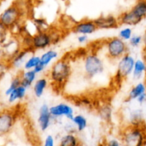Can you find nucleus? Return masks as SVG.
<instances>
[{"mask_svg":"<svg viewBox=\"0 0 146 146\" xmlns=\"http://www.w3.org/2000/svg\"><path fill=\"white\" fill-rule=\"evenodd\" d=\"M22 47V44H19L16 39L9 38L2 45V60L8 62Z\"/></svg>","mask_w":146,"mask_h":146,"instance_id":"14","label":"nucleus"},{"mask_svg":"<svg viewBox=\"0 0 146 146\" xmlns=\"http://www.w3.org/2000/svg\"><path fill=\"white\" fill-rule=\"evenodd\" d=\"M137 102L140 105H143L144 103L146 102V92L145 93H143V95H141L140 96H139L138 98L136 100Z\"/></svg>","mask_w":146,"mask_h":146,"instance_id":"37","label":"nucleus"},{"mask_svg":"<svg viewBox=\"0 0 146 146\" xmlns=\"http://www.w3.org/2000/svg\"><path fill=\"white\" fill-rule=\"evenodd\" d=\"M59 56H60V54L57 50H54V49H49L40 55V64H42L47 69V67L54 62V61L58 60Z\"/></svg>","mask_w":146,"mask_h":146,"instance_id":"18","label":"nucleus"},{"mask_svg":"<svg viewBox=\"0 0 146 146\" xmlns=\"http://www.w3.org/2000/svg\"><path fill=\"white\" fill-rule=\"evenodd\" d=\"M133 35L134 34H133V30L132 29V27L124 26V27L121 28L119 30L118 37L121 39V40H123V41L127 42Z\"/></svg>","mask_w":146,"mask_h":146,"instance_id":"28","label":"nucleus"},{"mask_svg":"<svg viewBox=\"0 0 146 146\" xmlns=\"http://www.w3.org/2000/svg\"><path fill=\"white\" fill-rule=\"evenodd\" d=\"M99 146H105V144H104V143H102V144L100 145Z\"/></svg>","mask_w":146,"mask_h":146,"instance_id":"39","label":"nucleus"},{"mask_svg":"<svg viewBox=\"0 0 146 146\" xmlns=\"http://www.w3.org/2000/svg\"><path fill=\"white\" fill-rule=\"evenodd\" d=\"M136 59L130 52L119 59L117 62L115 80L117 84L131 76Z\"/></svg>","mask_w":146,"mask_h":146,"instance_id":"7","label":"nucleus"},{"mask_svg":"<svg viewBox=\"0 0 146 146\" xmlns=\"http://www.w3.org/2000/svg\"><path fill=\"white\" fill-rule=\"evenodd\" d=\"M98 115L103 122L109 123L113 120V109L112 105L108 102L102 104L98 108Z\"/></svg>","mask_w":146,"mask_h":146,"instance_id":"23","label":"nucleus"},{"mask_svg":"<svg viewBox=\"0 0 146 146\" xmlns=\"http://www.w3.org/2000/svg\"><path fill=\"white\" fill-rule=\"evenodd\" d=\"M21 85V79L20 76H19V74L16 75V76L14 77L11 80L10 83H9V86L7 87L6 90L5 91V95L6 97H7L11 92L13 90H15L16 88H17L19 85Z\"/></svg>","mask_w":146,"mask_h":146,"instance_id":"29","label":"nucleus"},{"mask_svg":"<svg viewBox=\"0 0 146 146\" xmlns=\"http://www.w3.org/2000/svg\"><path fill=\"white\" fill-rule=\"evenodd\" d=\"M58 146H82V144L75 133H66L60 137Z\"/></svg>","mask_w":146,"mask_h":146,"instance_id":"21","label":"nucleus"},{"mask_svg":"<svg viewBox=\"0 0 146 146\" xmlns=\"http://www.w3.org/2000/svg\"><path fill=\"white\" fill-rule=\"evenodd\" d=\"M129 125L132 126L143 125V113L140 109H135L129 113Z\"/></svg>","mask_w":146,"mask_h":146,"instance_id":"26","label":"nucleus"},{"mask_svg":"<svg viewBox=\"0 0 146 146\" xmlns=\"http://www.w3.org/2000/svg\"><path fill=\"white\" fill-rule=\"evenodd\" d=\"M50 110L53 119L66 118L71 120L75 115L74 108L67 102H60L50 106Z\"/></svg>","mask_w":146,"mask_h":146,"instance_id":"9","label":"nucleus"},{"mask_svg":"<svg viewBox=\"0 0 146 146\" xmlns=\"http://www.w3.org/2000/svg\"><path fill=\"white\" fill-rule=\"evenodd\" d=\"M143 47H144V51L146 52V31L145 32V35L143 36Z\"/></svg>","mask_w":146,"mask_h":146,"instance_id":"38","label":"nucleus"},{"mask_svg":"<svg viewBox=\"0 0 146 146\" xmlns=\"http://www.w3.org/2000/svg\"><path fill=\"white\" fill-rule=\"evenodd\" d=\"M70 121L75 126L76 131L81 133L87 128L88 125V121L85 115L81 114H77L73 116Z\"/></svg>","mask_w":146,"mask_h":146,"instance_id":"25","label":"nucleus"},{"mask_svg":"<svg viewBox=\"0 0 146 146\" xmlns=\"http://www.w3.org/2000/svg\"><path fill=\"white\" fill-rule=\"evenodd\" d=\"M43 146H56L55 138L52 135H47L43 143Z\"/></svg>","mask_w":146,"mask_h":146,"instance_id":"33","label":"nucleus"},{"mask_svg":"<svg viewBox=\"0 0 146 146\" xmlns=\"http://www.w3.org/2000/svg\"><path fill=\"white\" fill-rule=\"evenodd\" d=\"M146 92V83L144 82H137L135 84L130 90H129L128 93H127V98H126V101H130L136 100L137 98L143 93Z\"/></svg>","mask_w":146,"mask_h":146,"instance_id":"20","label":"nucleus"},{"mask_svg":"<svg viewBox=\"0 0 146 146\" xmlns=\"http://www.w3.org/2000/svg\"><path fill=\"white\" fill-rule=\"evenodd\" d=\"M11 31L0 22V45L5 44L10 38Z\"/></svg>","mask_w":146,"mask_h":146,"instance_id":"30","label":"nucleus"},{"mask_svg":"<svg viewBox=\"0 0 146 146\" xmlns=\"http://www.w3.org/2000/svg\"><path fill=\"white\" fill-rule=\"evenodd\" d=\"M143 43V36L140 35H133L131 38L127 42L129 47L137 48Z\"/></svg>","mask_w":146,"mask_h":146,"instance_id":"31","label":"nucleus"},{"mask_svg":"<svg viewBox=\"0 0 146 146\" xmlns=\"http://www.w3.org/2000/svg\"><path fill=\"white\" fill-rule=\"evenodd\" d=\"M117 17L120 25L125 27H131L136 26L142 22L141 19L137 17L130 9L123 12Z\"/></svg>","mask_w":146,"mask_h":146,"instance_id":"15","label":"nucleus"},{"mask_svg":"<svg viewBox=\"0 0 146 146\" xmlns=\"http://www.w3.org/2000/svg\"><path fill=\"white\" fill-rule=\"evenodd\" d=\"M88 40H89V38H88V36H87V35H78V37H77V41L80 44H86L88 42Z\"/></svg>","mask_w":146,"mask_h":146,"instance_id":"35","label":"nucleus"},{"mask_svg":"<svg viewBox=\"0 0 146 146\" xmlns=\"http://www.w3.org/2000/svg\"><path fill=\"white\" fill-rule=\"evenodd\" d=\"M21 79V85L27 88V89L30 88L37 79V74L34 70H23L19 73Z\"/></svg>","mask_w":146,"mask_h":146,"instance_id":"19","label":"nucleus"},{"mask_svg":"<svg viewBox=\"0 0 146 146\" xmlns=\"http://www.w3.org/2000/svg\"><path fill=\"white\" fill-rule=\"evenodd\" d=\"M82 69L87 78L93 79L105 72V62L96 52H90L84 56Z\"/></svg>","mask_w":146,"mask_h":146,"instance_id":"3","label":"nucleus"},{"mask_svg":"<svg viewBox=\"0 0 146 146\" xmlns=\"http://www.w3.org/2000/svg\"><path fill=\"white\" fill-rule=\"evenodd\" d=\"M120 138L123 146H145L146 131L143 125H127L121 132Z\"/></svg>","mask_w":146,"mask_h":146,"instance_id":"4","label":"nucleus"},{"mask_svg":"<svg viewBox=\"0 0 146 146\" xmlns=\"http://www.w3.org/2000/svg\"><path fill=\"white\" fill-rule=\"evenodd\" d=\"M103 47L105 56L110 61H117L129 52L127 42L123 41L118 36H113L105 40Z\"/></svg>","mask_w":146,"mask_h":146,"instance_id":"6","label":"nucleus"},{"mask_svg":"<svg viewBox=\"0 0 146 146\" xmlns=\"http://www.w3.org/2000/svg\"><path fill=\"white\" fill-rule=\"evenodd\" d=\"M53 120L54 119L50 113V106L45 103L40 105L37 116V123L40 130L42 132L46 131L50 127Z\"/></svg>","mask_w":146,"mask_h":146,"instance_id":"12","label":"nucleus"},{"mask_svg":"<svg viewBox=\"0 0 146 146\" xmlns=\"http://www.w3.org/2000/svg\"><path fill=\"white\" fill-rule=\"evenodd\" d=\"M94 19H83L75 22L72 27V31L77 35H91L98 30Z\"/></svg>","mask_w":146,"mask_h":146,"instance_id":"10","label":"nucleus"},{"mask_svg":"<svg viewBox=\"0 0 146 146\" xmlns=\"http://www.w3.org/2000/svg\"><path fill=\"white\" fill-rule=\"evenodd\" d=\"M131 76L134 80L137 81L146 76V61L144 59H136Z\"/></svg>","mask_w":146,"mask_h":146,"instance_id":"17","label":"nucleus"},{"mask_svg":"<svg viewBox=\"0 0 146 146\" xmlns=\"http://www.w3.org/2000/svg\"><path fill=\"white\" fill-rule=\"evenodd\" d=\"M40 63V55L35 54L32 53L30 54L27 60L25 62V64H24L23 70H34L36 66L38 65Z\"/></svg>","mask_w":146,"mask_h":146,"instance_id":"27","label":"nucleus"},{"mask_svg":"<svg viewBox=\"0 0 146 146\" xmlns=\"http://www.w3.org/2000/svg\"><path fill=\"white\" fill-rule=\"evenodd\" d=\"M28 89L23 85H20L17 88L12 91L7 98V102L9 104H15L16 102L22 101L27 97Z\"/></svg>","mask_w":146,"mask_h":146,"instance_id":"22","label":"nucleus"},{"mask_svg":"<svg viewBox=\"0 0 146 146\" xmlns=\"http://www.w3.org/2000/svg\"><path fill=\"white\" fill-rule=\"evenodd\" d=\"M10 69L8 62L4 60H0V82L6 76L7 73Z\"/></svg>","mask_w":146,"mask_h":146,"instance_id":"32","label":"nucleus"},{"mask_svg":"<svg viewBox=\"0 0 146 146\" xmlns=\"http://www.w3.org/2000/svg\"><path fill=\"white\" fill-rule=\"evenodd\" d=\"M55 33L54 31L49 30V29L36 32L31 36L30 50L33 52L44 50L58 42L60 36L58 34Z\"/></svg>","mask_w":146,"mask_h":146,"instance_id":"5","label":"nucleus"},{"mask_svg":"<svg viewBox=\"0 0 146 146\" xmlns=\"http://www.w3.org/2000/svg\"><path fill=\"white\" fill-rule=\"evenodd\" d=\"M98 29H115L120 26L118 17L113 15H101L94 19Z\"/></svg>","mask_w":146,"mask_h":146,"instance_id":"11","label":"nucleus"},{"mask_svg":"<svg viewBox=\"0 0 146 146\" xmlns=\"http://www.w3.org/2000/svg\"><path fill=\"white\" fill-rule=\"evenodd\" d=\"M49 84H50V81L47 77H42V78H37L32 86L35 96L36 98H41L44 95Z\"/></svg>","mask_w":146,"mask_h":146,"instance_id":"16","label":"nucleus"},{"mask_svg":"<svg viewBox=\"0 0 146 146\" xmlns=\"http://www.w3.org/2000/svg\"><path fill=\"white\" fill-rule=\"evenodd\" d=\"M130 10L143 21L146 18V0H137Z\"/></svg>","mask_w":146,"mask_h":146,"instance_id":"24","label":"nucleus"},{"mask_svg":"<svg viewBox=\"0 0 146 146\" xmlns=\"http://www.w3.org/2000/svg\"><path fill=\"white\" fill-rule=\"evenodd\" d=\"M145 77H146V76H145Z\"/></svg>","mask_w":146,"mask_h":146,"instance_id":"40","label":"nucleus"},{"mask_svg":"<svg viewBox=\"0 0 146 146\" xmlns=\"http://www.w3.org/2000/svg\"><path fill=\"white\" fill-rule=\"evenodd\" d=\"M105 146H122V143L117 138H111L104 143Z\"/></svg>","mask_w":146,"mask_h":146,"instance_id":"34","label":"nucleus"},{"mask_svg":"<svg viewBox=\"0 0 146 146\" xmlns=\"http://www.w3.org/2000/svg\"><path fill=\"white\" fill-rule=\"evenodd\" d=\"M34 53L32 50L28 48L22 47L19 51H18L10 60L8 61L10 69L14 70H21L23 68L25 62L28 57Z\"/></svg>","mask_w":146,"mask_h":146,"instance_id":"13","label":"nucleus"},{"mask_svg":"<svg viewBox=\"0 0 146 146\" xmlns=\"http://www.w3.org/2000/svg\"><path fill=\"white\" fill-rule=\"evenodd\" d=\"M72 74V67L67 57L58 59L52 64L47 77L50 83L55 89H62Z\"/></svg>","mask_w":146,"mask_h":146,"instance_id":"1","label":"nucleus"},{"mask_svg":"<svg viewBox=\"0 0 146 146\" xmlns=\"http://www.w3.org/2000/svg\"><path fill=\"white\" fill-rule=\"evenodd\" d=\"M25 17V9L18 2H14L0 14V22L12 32L19 29Z\"/></svg>","mask_w":146,"mask_h":146,"instance_id":"2","label":"nucleus"},{"mask_svg":"<svg viewBox=\"0 0 146 146\" xmlns=\"http://www.w3.org/2000/svg\"><path fill=\"white\" fill-rule=\"evenodd\" d=\"M46 70L45 67H44L42 64H40V63L38 64V65L36 66L35 69H34V70H35V72H36L37 75H40V74L42 73L43 72H44V70Z\"/></svg>","mask_w":146,"mask_h":146,"instance_id":"36","label":"nucleus"},{"mask_svg":"<svg viewBox=\"0 0 146 146\" xmlns=\"http://www.w3.org/2000/svg\"><path fill=\"white\" fill-rule=\"evenodd\" d=\"M17 120V115L12 110L0 111V137L8 135L13 130Z\"/></svg>","mask_w":146,"mask_h":146,"instance_id":"8","label":"nucleus"}]
</instances>
